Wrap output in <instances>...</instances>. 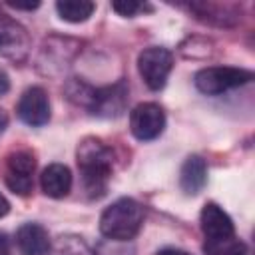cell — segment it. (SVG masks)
<instances>
[{"label": "cell", "instance_id": "6da1fadb", "mask_svg": "<svg viewBox=\"0 0 255 255\" xmlns=\"http://www.w3.org/2000/svg\"><path fill=\"white\" fill-rule=\"evenodd\" d=\"M78 167L84 191L90 197H102L112 177V149L96 137H86L78 145Z\"/></svg>", "mask_w": 255, "mask_h": 255}, {"label": "cell", "instance_id": "7a4b0ae2", "mask_svg": "<svg viewBox=\"0 0 255 255\" xmlns=\"http://www.w3.org/2000/svg\"><path fill=\"white\" fill-rule=\"evenodd\" d=\"M143 225V207L131 197H120L100 217V231L112 241L133 239Z\"/></svg>", "mask_w": 255, "mask_h": 255}, {"label": "cell", "instance_id": "3957f363", "mask_svg": "<svg viewBox=\"0 0 255 255\" xmlns=\"http://www.w3.org/2000/svg\"><path fill=\"white\" fill-rule=\"evenodd\" d=\"M253 80V72L233 66H209L195 74V88L205 96H219Z\"/></svg>", "mask_w": 255, "mask_h": 255}, {"label": "cell", "instance_id": "277c9868", "mask_svg": "<svg viewBox=\"0 0 255 255\" xmlns=\"http://www.w3.org/2000/svg\"><path fill=\"white\" fill-rule=\"evenodd\" d=\"M173 68V56L167 48L149 46L139 52L137 56V72L145 86L153 92L161 90L167 82V76Z\"/></svg>", "mask_w": 255, "mask_h": 255}, {"label": "cell", "instance_id": "5b68a950", "mask_svg": "<svg viewBox=\"0 0 255 255\" xmlns=\"http://www.w3.org/2000/svg\"><path fill=\"white\" fill-rule=\"evenodd\" d=\"M88 110L98 118H118L126 110L128 102V86L124 82H118L114 86L88 90V96L82 100Z\"/></svg>", "mask_w": 255, "mask_h": 255}, {"label": "cell", "instance_id": "8992f818", "mask_svg": "<svg viewBox=\"0 0 255 255\" xmlns=\"http://www.w3.org/2000/svg\"><path fill=\"white\" fill-rule=\"evenodd\" d=\"M36 157L30 149H16L6 157L4 181L16 195H28L34 185Z\"/></svg>", "mask_w": 255, "mask_h": 255}, {"label": "cell", "instance_id": "52a82bcc", "mask_svg": "<svg viewBox=\"0 0 255 255\" xmlns=\"http://www.w3.org/2000/svg\"><path fill=\"white\" fill-rule=\"evenodd\" d=\"M163 128H165V112L155 102L137 104L129 112V129L141 141L155 139L163 131Z\"/></svg>", "mask_w": 255, "mask_h": 255}, {"label": "cell", "instance_id": "ba28073f", "mask_svg": "<svg viewBox=\"0 0 255 255\" xmlns=\"http://www.w3.org/2000/svg\"><path fill=\"white\" fill-rule=\"evenodd\" d=\"M16 112H18V118L24 124L32 126V128H40V126L48 124V120H50V100H48L46 90L40 88V86L28 88L20 96Z\"/></svg>", "mask_w": 255, "mask_h": 255}, {"label": "cell", "instance_id": "9c48e42d", "mask_svg": "<svg viewBox=\"0 0 255 255\" xmlns=\"http://www.w3.org/2000/svg\"><path fill=\"white\" fill-rule=\"evenodd\" d=\"M199 223H201V231L205 239H225V237L235 235V225L231 217L213 201L203 205Z\"/></svg>", "mask_w": 255, "mask_h": 255}, {"label": "cell", "instance_id": "30bf717a", "mask_svg": "<svg viewBox=\"0 0 255 255\" xmlns=\"http://www.w3.org/2000/svg\"><path fill=\"white\" fill-rule=\"evenodd\" d=\"M16 245L22 255H46L50 249V237L40 223H24L16 231Z\"/></svg>", "mask_w": 255, "mask_h": 255}, {"label": "cell", "instance_id": "8fae6325", "mask_svg": "<svg viewBox=\"0 0 255 255\" xmlns=\"http://www.w3.org/2000/svg\"><path fill=\"white\" fill-rule=\"evenodd\" d=\"M42 191L52 199H62L72 189V171L64 163H50L40 175Z\"/></svg>", "mask_w": 255, "mask_h": 255}, {"label": "cell", "instance_id": "7c38bea8", "mask_svg": "<svg viewBox=\"0 0 255 255\" xmlns=\"http://www.w3.org/2000/svg\"><path fill=\"white\" fill-rule=\"evenodd\" d=\"M207 183V163L199 155H189L179 171V185L183 193L197 195Z\"/></svg>", "mask_w": 255, "mask_h": 255}, {"label": "cell", "instance_id": "4fadbf2b", "mask_svg": "<svg viewBox=\"0 0 255 255\" xmlns=\"http://www.w3.org/2000/svg\"><path fill=\"white\" fill-rule=\"evenodd\" d=\"M56 10L62 20L78 24V22H86L94 14L96 4L90 0H60L56 2Z\"/></svg>", "mask_w": 255, "mask_h": 255}, {"label": "cell", "instance_id": "5bb4252c", "mask_svg": "<svg viewBox=\"0 0 255 255\" xmlns=\"http://www.w3.org/2000/svg\"><path fill=\"white\" fill-rule=\"evenodd\" d=\"M203 251L207 255H247V247L235 235L225 239H205Z\"/></svg>", "mask_w": 255, "mask_h": 255}, {"label": "cell", "instance_id": "9a60e30c", "mask_svg": "<svg viewBox=\"0 0 255 255\" xmlns=\"http://www.w3.org/2000/svg\"><path fill=\"white\" fill-rule=\"evenodd\" d=\"M112 8L120 14V16H133V14H137V12H141V10H149V6H145V4H141V2H135V0H116L114 4H112Z\"/></svg>", "mask_w": 255, "mask_h": 255}, {"label": "cell", "instance_id": "2e32d148", "mask_svg": "<svg viewBox=\"0 0 255 255\" xmlns=\"http://www.w3.org/2000/svg\"><path fill=\"white\" fill-rule=\"evenodd\" d=\"M8 6L10 8H16V10H34V8H38L40 6V2H8Z\"/></svg>", "mask_w": 255, "mask_h": 255}, {"label": "cell", "instance_id": "e0dca14e", "mask_svg": "<svg viewBox=\"0 0 255 255\" xmlns=\"http://www.w3.org/2000/svg\"><path fill=\"white\" fill-rule=\"evenodd\" d=\"M8 90H10V78H8V74L0 68V96H4Z\"/></svg>", "mask_w": 255, "mask_h": 255}, {"label": "cell", "instance_id": "ac0fdd59", "mask_svg": "<svg viewBox=\"0 0 255 255\" xmlns=\"http://www.w3.org/2000/svg\"><path fill=\"white\" fill-rule=\"evenodd\" d=\"M0 255H10V239L2 231H0Z\"/></svg>", "mask_w": 255, "mask_h": 255}, {"label": "cell", "instance_id": "d6986e66", "mask_svg": "<svg viewBox=\"0 0 255 255\" xmlns=\"http://www.w3.org/2000/svg\"><path fill=\"white\" fill-rule=\"evenodd\" d=\"M8 211H10V201L0 193V219H2V217H6V215H8Z\"/></svg>", "mask_w": 255, "mask_h": 255}, {"label": "cell", "instance_id": "ffe728a7", "mask_svg": "<svg viewBox=\"0 0 255 255\" xmlns=\"http://www.w3.org/2000/svg\"><path fill=\"white\" fill-rule=\"evenodd\" d=\"M155 255H191V253H187V251H181V249H173V247H167V249H161V251H157Z\"/></svg>", "mask_w": 255, "mask_h": 255}, {"label": "cell", "instance_id": "44dd1931", "mask_svg": "<svg viewBox=\"0 0 255 255\" xmlns=\"http://www.w3.org/2000/svg\"><path fill=\"white\" fill-rule=\"evenodd\" d=\"M6 126H8V116H6V112L0 108V133L6 129Z\"/></svg>", "mask_w": 255, "mask_h": 255}, {"label": "cell", "instance_id": "7402d4cb", "mask_svg": "<svg viewBox=\"0 0 255 255\" xmlns=\"http://www.w3.org/2000/svg\"><path fill=\"white\" fill-rule=\"evenodd\" d=\"M8 40H10V36L6 32H0V48H4L8 44Z\"/></svg>", "mask_w": 255, "mask_h": 255}, {"label": "cell", "instance_id": "603a6c76", "mask_svg": "<svg viewBox=\"0 0 255 255\" xmlns=\"http://www.w3.org/2000/svg\"><path fill=\"white\" fill-rule=\"evenodd\" d=\"M68 255H90V253H88V251H86V253H80V251H70Z\"/></svg>", "mask_w": 255, "mask_h": 255}]
</instances>
